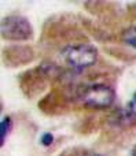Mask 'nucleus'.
I'll return each mask as SVG.
<instances>
[{
	"label": "nucleus",
	"mask_w": 136,
	"mask_h": 156,
	"mask_svg": "<svg viewBox=\"0 0 136 156\" xmlns=\"http://www.w3.org/2000/svg\"><path fill=\"white\" fill-rule=\"evenodd\" d=\"M80 99L87 107L107 108L114 103L116 92L112 86L105 83H92L83 89L80 93Z\"/></svg>",
	"instance_id": "7ed1b4c3"
},
{
	"label": "nucleus",
	"mask_w": 136,
	"mask_h": 156,
	"mask_svg": "<svg viewBox=\"0 0 136 156\" xmlns=\"http://www.w3.org/2000/svg\"><path fill=\"white\" fill-rule=\"evenodd\" d=\"M62 59L74 69H84L95 65L98 59V51L90 44H72L62 49Z\"/></svg>",
	"instance_id": "f257e3e1"
},
{
	"label": "nucleus",
	"mask_w": 136,
	"mask_h": 156,
	"mask_svg": "<svg viewBox=\"0 0 136 156\" xmlns=\"http://www.w3.org/2000/svg\"><path fill=\"white\" fill-rule=\"evenodd\" d=\"M41 144H43L44 147H48L51 145L52 143H54V136L51 134V133H44L43 136H41Z\"/></svg>",
	"instance_id": "423d86ee"
},
{
	"label": "nucleus",
	"mask_w": 136,
	"mask_h": 156,
	"mask_svg": "<svg viewBox=\"0 0 136 156\" xmlns=\"http://www.w3.org/2000/svg\"><path fill=\"white\" fill-rule=\"evenodd\" d=\"M128 110H129V112H131V115L136 116V92L134 93V97H132V100L128 104Z\"/></svg>",
	"instance_id": "0eeeda50"
},
{
	"label": "nucleus",
	"mask_w": 136,
	"mask_h": 156,
	"mask_svg": "<svg viewBox=\"0 0 136 156\" xmlns=\"http://www.w3.org/2000/svg\"><path fill=\"white\" fill-rule=\"evenodd\" d=\"M0 34L8 41H26L33 36V27L25 16L7 15L2 19Z\"/></svg>",
	"instance_id": "f03ea898"
},
{
	"label": "nucleus",
	"mask_w": 136,
	"mask_h": 156,
	"mask_svg": "<svg viewBox=\"0 0 136 156\" xmlns=\"http://www.w3.org/2000/svg\"><path fill=\"white\" fill-rule=\"evenodd\" d=\"M84 156H103V155H99V154H92V152H90V154H85Z\"/></svg>",
	"instance_id": "6e6552de"
},
{
	"label": "nucleus",
	"mask_w": 136,
	"mask_h": 156,
	"mask_svg": "<svg viewBox=\"0 0 136 156\" xmlns=\"http://www.w3.org/2000/svg\"><path fill=\"white\" fill-rule=\"evenodd\" d=\"M11 126H13L11 119L8 118V116H4L2 123H0V130H2V145H4L6 138H7V136H8V132L11 130Z\"/></svg>",
	"instance_id": "39448f33"
},
{
	"label": "nucleus",
	"mask_w": 136,
	"mask_h": 156,
	"mask_svg": "<svg viewBox=\"0 0 136 156\" xmlns=\"http://www.w3.org/2000/svg\"><path fill=\"white\" fill-rule=\"evenodd\" d=\"M132 156H136V147L132 149Z\"/></svg>",
	"instance_id": "1a4fd4ad"
},
{
	"label": "nucleus",
	"mask_w": 136,
	"mask_h": 156,
	"mask_svg": "<svg viewBox=\"0 0 136 156\" xmlns=\"http://www.w3.org/2000/svg\"><path fill=\"white\" fill-rule=\"evenodd\" d=\"M123 40H124V43L131 45L132 48H136V26H131L124 30Z\"/></svg>",
	"instance_id": "20e7f679"
}]
</instances>
